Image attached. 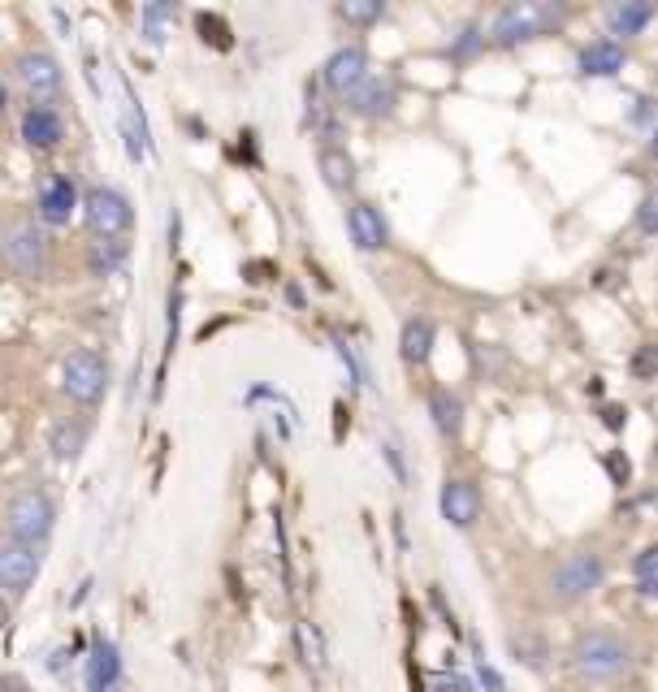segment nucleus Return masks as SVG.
<instances>
[{
    "mask_svg": "<svg viewBox=\"0 0 658 692\" xmlns=\"http://www.w3.org/2000/svg\"><path fill=\"white\" fill-rule=\"evenodd\" d=\"M564 18H568V9H564V4L520 0V4H508V9H499V13H494L490 35H494V44L515 48V44H528V40H537V35L559 31V26H564Z\"/></svg>",
    "mask_w": 658,
    "mask_h": 692,
    "instance_id": "1",
    "label": "nucleus"
},
{
    "mask_svg": "<svg viewBox=\"0 0 658 692\" xmlns=\"http://www.w3.org/2000/svg\"><path fill=\"white\" fill-rule=\"evenodd\" d=\"M572 667H577L585 680H615V676H624V667H628V645H624L615 632H602V627L581 632L577 645H572Z\"/></svg>",
    "mask_w": 658,
    "mask_h": 692,
    "instance_id": "2",
    "label": "nucleus"
},
{
    "mask_svg": "<svg viewBox=\"0 0 658 692\" xmlns=\"http://www.w3.org/2000/svg\"><path fill=\"white\" fill-rule=\"evenodd\" d=\"M53 520H57V506L44 489H22L4 511L9 542H22V546H44V537L53 533Z\"/></svg>",
    "mask_w": 658,
    "mask_h": 692,
    "instance_id": "3",
    "label": "nucleus"
},
{
    "mask_svg": "<svg viewBox=\"0 0 658 692\" xmlns=\"http://www.w3.org/2000/svg\"><path fill=\"white\" fill-rule=\"evenodd\" d=\"M602 580H606V558L598 550H577L550 571V598L564 602V606H572V602L589 598Z\"/></svg>",
    "mask_w": 658,
    "mask_h": 692,
    "instance_id": "4",
    "label": "nucleus"
},
{
    "mask_svg": "<svg viewBox=\"0 0 658 692\" xmlns=\"http://www.w3.org/2000/svg\"><path fill=\"white\" fill-rule=\"evenodd\" d=\"M0 260L22 277H40L48 265V243H44V230L35 221H9L0 230Z\"/></svg>",
    "mask_w": 658,
    "mask_h": 692,
    "instance_id": "5",
    "label": "nucleus"
},
{
    "mask_svg": "<svg viewBox=\"0 0 658 692\" xmlns=\"http://www.w3.org/2000/svg\"><path fill=\"white\" fill-rule=\"evenodd\" d=\"M62 386H66L74 403H87V408L100 403L104 390H109V359L96 346H78L62 364Z\"/></svg>",
    "mask_w": 658,
    "mask_h": 692,
    "instance_id": "6",
    "label": "nucleus"
},
{
    "mask_svg": "<svg viewBox=\"0 0 658 692\" xmlns=\"http://www.w3.org/2000/svg\"><path fill=\"white\" fill-rule=\"evenodd\" d=\"M87 225L96 230V238H118L135 225V208L113 187H91L87 191Z\"/></svg>",
    "mask_w": 658,
    "mask_h": 692,
    "instance_id": "7",
    "label": "nucleus"
},
{
    "mask_svg": "<svg viewBox=\"0 0 658 692\" xmlns=\"http://www.w3.org/2000/svg\"><path fill=\"white\" fill-rule=\"evenodd\" d=\"M18 82L44 104L48 96H62V87H66V69L62 62L53 57V53H40V48H31V53H22L18 57Z\"/></svg>",
    "mask_w": 658,
    "mask_h": 692,
    "instance_id": "8",
    "label": "nucleus"
},
{
    "mask_svg": "<svg viewBox=\"0 0 658 692\" xmlns=\"http://www.w3.org/2000/svg\"><path fill=\"white\" fill-rule=\"evenodd\" d=\"M40 567H44L40 546L4 542V546H0V589H9V593H26V589L35 584V576H40Z\"/></svg>",
    "mask_w": 658,
    "mask_h": 692,
    "instance_id": "9",
    "label": "nucleus"
},
{
    "mask_svg": "<svg viewBox=\"0 0 658 692\" xmlns=\"http://www.w3.org/2000/svg\"><path fill=\"white\" fill-rule=\"evenodd\" d=\"M66 138V118L57 104H31L22 113V143L31 152H53Z\"/></svg>",
    "mask_w": 658,
    "mask_h": 692,
    "instance_id": "10",
    "label": "nucleus"
},
{
    "mask_svg": "<svg viewBox=\"0 0 658 692\" xmlns=\"http://www.w3.org/2000/svg\"><path fill=\"white\" fill-rule=\"evenodd\" d=\"M35 208H40V221L44 225H70L74 208H78V191L66 174H48L40 182V196H35Z\"/></svg>",
    "mask_w": 658,
    "mask_h": 692,
    "instance_id": "11",
    "label": "nucleus"
},
{
    "mask_svg": "<svg viewBox=\"0 0 658 692\" xmlns=\"http://www.w3.org/2000/svg\"><path fill=\"white\" fill-rule=\"evenodd\" d=\"M321 78H325V87L330 91H338V96H352L360 82L368 78V53L365 48H338L330 62H325V69H321Z\"/></svg>",
    "mask_w": 658,
    "mask_h": 692,
    "instance_id": "12",
    "label": "nucleus"
},
{
    "mask_svg": "<svg viewBox=\"0 0 658 692\" xmlns=\"http://www.w3.org/2000/svg\"><path fill=\"white\" fill-rule=\"evenodd\" d=\"M442 515L455 528H472L481 520V489L472 481H464V477L446 481L442 484Z\"/></svg>",
    "mask_w": 658,
    "mask_h": 692,
    "instance_id": "13",
    "label": "nucleus"
},
{
    "mask_svg": "<svg viewBox=\"0 0 658 692\" xmlns=\"http://www.w3.org/2000/svg\"><path fill=\"white\" fill-rule=\"evenodd\" d=\"M87 692H113L122 684V654L113 649V640L96 636L91 640V654H87Z\"/></svg>",
    "mask_w": 658,
    "mask_h": 692,
    "instance_id": "14",
    "label": "nucleus"
},
{
    "mask_svg": "<svg viewBox=\"0 0 658 692\" xmlns=\"http://www.w3.org/2000/svg\"><path fill=\"white\" fill-rule=\"evenodd\" d=\"M347 104H352V113H360V118H386V113L399 104V91H394V82H390V78L368 74L365 82L347 96Z\"/></svg>",
    "mask_w": 658,
    "mask_h": 692,
    "instance_id": "15",
    "label": "nucleus"
},
{
    "mask_svg": "<svg viewBox=\"0 0 658 692\" xmlns=\"http://www.w3.org/2000/svg\"><path fill=\"white\" fill-rule=\"evenodd\" d=\"M347 230H352V243L360 252H381L390 243V230H386V216L372 204H352L347 212Z\"/></svg>",
    "mask_w": 658,
    "mask_h": 692,
    "instance_id": "16",
    "label": "nucleus"
},
{
    "mask_svg": "<svg viewBox=\"0 0 658 692\" xmlns=\"http://www.w3.org/2000/svg\"><path fill=\"white\" fill-rule=\"evenodd\" d=\"M624 62H628V53H624L620 40H593L577 57V66H581L585 78H615L624 69Z\"/></svg>",
    "mask_w": 658,
    "mask_h": 692,
    "instance_id": "17",
    "label": "nucleus"
},
{
    "mask_svg": "<svg viewBox=\"0 0 658 692\" xmlns=\"http://www.w3.org/2000/svg\"><path fill=\"white\" fill-rule=\"evenodd\" d=\"M602 22L611 35H642L650 22H655V4H642V0H615L602 9Z\"/></svg>",
    "mask_w": 658,
    "mask_h": 692,
    "instance_id": "18",
    "label": "nucleus"
},
{
    "mask_svg": "<svg viewBox=\"0 0 658 692\" xmlns=\"http://www.w3.org/2000/svg\"><path fill=\"white\" fill-rule=\"evenodd\" d=\"M82 446H87V420L82 415H57L48 424V450H53V459L74 464Z\"/></svg>",
    "mask_w": 658,
    "mask_h": 692,
    "instance_id": "19",
    "label": "nucleus"
},
{
    "mask_svg": "<svg viewBox=\"0 0 658 692\" xmlns=\"http://www.w3.org/2000/svg\"><path fill=\"white\" fill-rule=\"evenodd\" d=\"M321 178H325L330 191L347 196V191L356 187V160H352L338 143H330V147H321Z\"/></svg>",
    "mask_w": 658,
    "mask_h": 692,
    "instance_id": "20",
    "label": "nucleus"
},
{
    "mask_svg": "<svg viewBox=\"0 0 658 692\" xmlns=\"http://www.w3.org/2000/svg\"><path fill=\"white\" fill-rule=\"evenodd\" d=\"M434 338H438L434 321H430V316H412V321L403 325V334H399V350H403L408 364H425V359L434 355Z\"/></svg>",
    "mask_w": 658,
    "mask_h": 692,
    "instance_id": "21",
    "label": "nucleus"
},
{
    "mask_svg": "<svg viewBox=\"0 0 658 692\" xmlns=\"http://www.w3.org/2000/svg\"><path fill=\"white\" fill-rule=\"evenodd\" d=\"M430 415H434V428H438L442 437H459V428H464V403L450 390H434L430 394Z\"/></svg>",
    "mask_w": 658,
    "mask_h": 692,
    "instance_id": "22",
    "label": "nucleus"
},
{
    "mask_svg": "<svg viewBox=\"0 0 658 692\" xmlns=\"http://www.w3.org/2000/svg\"><path fill=\"white\" fill-rule=\"evenodd\" d=\"M381 13H386L381 0H343V4H338V18H347L352 26H368V22H377Z\"/></svg>",
    "mask_w": 658,
    "mask_h": 692,
    "instance_id": "23",
    "label": "nucleus"
},
{
    "mask_svg": "<svg viewBox=\"0 0 658 692\" xmlns=\"http://www.w3.org/2000/svg\"><path fill=\"white\" fill-rule=\"evenodd\" d=\"M633 571H637V584H642V593H646V598H658V546H650L646 554H637Z\"/></svg>",
    "mask_w": 658,
    "mask_h": 692,
    "instance_id": "24",
    "label": "nucleus"
},
{
    "mask_svg": "<svg viewBox=\"0 0 658 692\" xmlns=\"http://www.w3.org/2000/svg\"><path fill=\"white\" fill-rule=\"evenodd\" d=\"M122 265H126V243L100 238V243H96V269H100V274H118Z\"/></svg>",
    "mask_w": 658,
    "mask_h": 692,
    "instance_id": "25",
    "label": "nucleus"
},
{
    "mask_svg": "<svg viewBox=\"0 0 658 692\" xmlns=\"http://www.w3.org/2000/svg\"><path fill=\"white\" fill-rule=\"evenodd\" d=\"M512 649H515V658H520L524 667H542V662H546V645H542V640H533L528 632H515Z\"/></svg>",
    "mask_w": 658,
    "mask_h": 692,
    "instance_id": "26",
    "label": "nucleus"
},
{
    "mask_svg": "<svg viewBox=\"0 0 658 692\" xmlns=\"http://www.w3.org/2000/svg\"><path fill=\"white\" fill-rule=\"evenodd\" d=\"M196 26H200V31H209L204 40H209L213 48H230V44H234V35H230V22H221L218 13H200V18H196Z\"/></svg>",
    "mask_w": 658,
    "mask_h": 692,
    "instance_id": "27",
    "label": "nucleus"
},
{
    "mask_svg": "<svg viewBox=\"0 0 658 692\" xmlns=\"http://www.w3.org/2000/svg\"><path fill=\"white\" fill-rule=\"evenodd\" d=\"M294 632H299V645H303V662H308L312 671H321V658H325V654H321V636H316L308 623H299Z\"/></svg>",
    "mask_w": 658,
    "mask_h": 692,
    "instance_id": "28",
    "label": "nucleus"
},
{
    "mask_svg": "<svg viewBox=\"0 0 658 692\" xmlns=\"http://www.w3.org/2000/svg\"><path fill=\"white\" fill-rule=\"evenodd\" d=\"M169 13H174L169 4H147V9H144L147 40H165V35H160V26H165V18H169Z\"/></svg>",
    "mask_w": 658,
    "mask_h": 692,
    "instance_id": "29",
    "label": "nucleus"
},
{
    "mask_svg": "<svg viewBox=\"0 0 658 692\" xmlns=\"http://www.w3.org/2000/svg\"><path fill=\"white\" fill-rule=\"evenodd\" d=\"M637 225H642L646 234H658V191L642 200V208H637Z\"/></svg>",
    "mask_w": 658,
    "mask_h": 692,
    "instance_id": "30",
    "label": "nucleus"
},
{
    "mask_svg": "<svg viewBox=\"0 0 658 692\" xmlns=\"http://www.w3.org/2000/svg\"><path fill=\"white\" fill-rule=\"evenodd\" d=\"M477 48H481V31H477V26H464V31H459V40H455V48H450V53H455V57H472V53H477Z\"/></svg>",
    "mask_w": 658,
    "mask_h": 692,
    "instance_id": "31",
    "label": "nucleus"
},
{
    "mask_svg": "<svg viewBox=\"0 0 658 692\" xmlns=\"http://www.w3.org/2000/svg\"><path fill=\"white\" fill-rule=\"evenodd\" d=\"M633 368H637V377H650V372H658V346H642V355L633 359Z\"/></svg>",
    "mask_w": 658,
    "mask_h": 692,
    "instance_id": "32",
    "label": "nucleus"
},
{
    "mask_svg": "<svg viewBox=\"0 0 658 692\" xmlns=\"http://www.w3.org/2000/svg\"><path fill=\"white\" fill-rule=\"evenodd\" d=\"M477 671H481V684H486V689H490V692H503V680H499V671H494V667H490L486 658H477Z\"/></svg>",
    "mask_w": 658,
    "mask_h": 692,
    "instance_id": "33",
    "label": "nucleus"
},
{
    "mask_svg": "<svg viewBox=\"0 0 658 692\" xmlns=\"http://www.w3.org/2000/svg\"><path fill=\"white\" fill-rule=\"evenodd\" d=\"M381 450H386V459H390V468L399 472V481H408V468H403V455H399V446H394V442H386Z\"/></svg>",
    "mask_w": 658,
    "mask_h": 692,
    "instance_id": "34",
    "label": "nucleus"
},
{
    "mask_svg": "<svg viewBox=\"0 0 658 692\" xmlns=\"http://www.w3.org/2000/svg\"><path fill=\"white\" fill-rule=\"evenodd\" d=\"M9 104V87H4V78H0V109Z\"/></svg>",
    "mask_w": 658,
    "mask_h": 692,
    "instance_id": "35",
    "label": "nucleus"
},
{
    "mask_svg": "<svg viewBox=\"0 0 658 692\" xmlns=\"http://www.w3.org/2000/svg\"><path fill=\"white\" fill-rule=\"evenodd\" d=\"M650 152L658 156V122H655V131H650Z\"/></svg>",
    "mask_w": 658,
    "mask_h": 692,
    "instance_id": "36",
    "label": "nucleus"
},
{
    "mask_svg": "<svg viewBox=\"0 0 658 692\" xmlns=\"http://www.w3.org/2000/svg\"><path fill=\"white\" fill-rule=\"evenodd\" d=\"M4 623H9V611H4V602H0V632H4Z\"/></svg>",
    "mask_w": 658,
    "mask_h": 692,
    "instance_id": "37",
    "label": "nucleus"
},
{
    "mask_svg": "<svg viewBox=\"0 0 658 692\" xmlns=\"http://www.w3.org/2000/svg\"><path fill=\"white\" fill-rule=\"evenodd\" d=\"M0 394H4V372H0Z\"/></svg>",
    "mask_w": 658,
    "mask_h": 692,
    "instance_id": "38",
    "label": "nucleus"
}]
</instances>
